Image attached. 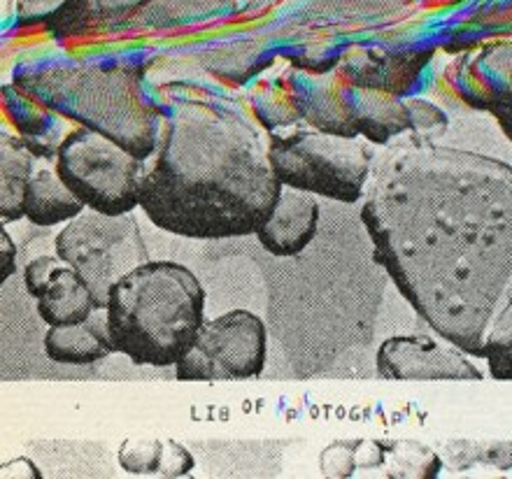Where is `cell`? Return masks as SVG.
<instances>
[{
  "label": "cell",
  "mask_w": 512,
  "mask_h": 479,
  "mask_svg": "<svg viewBox=\"0 0 512 479\" xmlns=\"http://www.w3.org/2000/svg\"><path fill=\"white\" fill-rule=\"evenodd\" d=\"M361 219L387 270L443 340L482 359L512 291V166L408 140L375 156Z\"/></svg>",
  "instance_id": "6da1fadb"
},
{
  "label": "cell",
  "mask_w": 512,
  "mask_h": 479,
  "mask_svg": "<svg viewBox=\"0 0 512 479\" xmlns=\"http://www.w3.org/2000/svg\"><path fill=\"white\" fill-rule=\"evenodd\" d=\"M140 207L161 231L196 240L256 235L282 191L268 147L238 107L189 100L163 121Z\"/></svg>",
  "instance_id": "7a4b0ae2"
},
{
  "label": "cell",
  "mask_w": 512,
  "mask_h": 479,
  "mask_svg": "<svg viewBox=\"0 0 512 479\" xmlns=\"http://www.w3.org/2000/svg\"><path fill=\"white\" fill-rule=\"evenodd\" d=\"M203 305L205 291L191 268L142 263L110 289L105 310L112 345L135 366H177L205 321Z\"/></svg>",
  "instance_id": "3957f363"
},
{
  "label": "cell",
  "mask_w": 512,
  "mask_h": 479,
  "mask_svg": "<svg viewBox=\"0 0 512 479\" xmlns=\"http://www.w3.org/2000/svg\"><path fill=\"white\" fill-rule=\"evenodd\" d=\"M14 84L75 124L108 135L140 161L156 152L159 119L142 100L138 77L128 70L63 63L19 75Z\"/></svg>",
  "instance_id": "277c9868"
},
{
  "label": "cell",
  "mask_w": 512,
  "mask_h": 479,
  "mask_svg": "<svg viewBox=\"0 0 512 479\" xmlns=\"http://www.w3.org/2000/svg\"><path fill=\"white\" fill-rule=\"evenodd\" d=\"M373 142L326 131L273 135L268 159L277 180L340 203L364 198L375 163Z\"/></svg>",
  "instance_id": "5b68a950"
},
{
  "label": "cell",
  "mask_w": 512,
  "mask_h": 479,
  "mask_svg": "<svg viewBox=\"0 0 512 479\" xmlns=\"http://www.w3.org/2000/svg\"><path fill=\"white\" fill-rule=\"evenodd\" d=\"M56 173L91 210L124 214L140 207L145 161L87 126L73 128L61 145Z\"/></svg>",
  "instance_id": "8992f818"
},
{
  "label": "cell",
  "mask_w": 512,
  "mask_h": 479,
  "mask_svg": "<svg viewBox=\"0 0 512 479\" xmlns=\"http://www.w3.org/2000/svg\"><path fill=\"white\" fill-rule=\"evenodd\" d=\"M54 252L89 282L98 307H108L112 284L152 261L133 212L105 214L91 207L63 226Z\"/></svg>",
  "instance_id": "52a82bcc"
},
{
  "label": "cell",
  "mask_w": 512,
  "mask_h": 479,
  "mask_svg": "<svg viewBox=\"0 0 512 479\" xmlns=\"http://www.w3.org/2000/svg\"><path fill=\"white\" fill-rule=\"evenodd\" d=\"M268 359V333L261 317L247 310H231L203 321L194 345L175 366L180 382L254 380Z\"/></svg>",
  "instance_id": "ba28073f"
},
{
  "label": "cell",
  "mask_w": 512,
  "mask_h": 479,
  "mask_svg": "<svg viewBox=\"0 0 512 479\" xmlns=\"http://www.w3.org/2000/svg\"><path fill=\"white\" fill-rule=\"evenodd\" d=\"M378 373L384 380H482L464 349L450 340L438 342L429 335H396L378 349Z\"/></svg>",
  "instance_id": "9c48e42d"
},
{
  "label": "cell",
  "mask_w": 512,
  "mask_h": 479,
  "mask_svg": "<svg viewBox=\"0 0 512 479\" xmlns=\"http://www.w3.org/2000/svg\"><path fill=\"white\" fill-rule=\"evenodd\" d=\"M468 105L487 110L512 142V45H494L468 56L452 75Z\"/></svg>",
  "instance_id": "30bf717a"
},
{
  "label": "cell",
  "mask_w": 512,
  "mask_h": 479,
  "mask_svg": "<svg viewBox=\"0 0 512 479\" xmlns=\"http://www.w3.org/2000/svg\"><path fill=\"white\" fill-rule=\"evenodd\" d=\"M340 96L345 100V110L350 114L354 128H357L361 138L371 140L373 145H387L391 138L401 135L408 128L417 124V107L419 103L405 105L396 98V94L380 89L359 87L338 75Z\"/></svg>",
  "instance_id": "8fae6325"
},
{
  "label": "cell",
  "mask_w": 512,
  "mask_h": 479,
  "mask_svg": "<svg viewBox=\"0 0 512 479\" xmlns=\"http://www.w3.org/2000/svg\"><path fill=\"white\" fill-rule=\"evenodd\" d=\"M319 224V203L315 193L284 187L270 217L256 231L261 247L273 256H296L310 245Z\"/></svg>",
  "instance_id": "7c38bea8"
},
{
  "label": "cell",
  "mask_w": 512,
  "mask_h": 479,
  "mask_svg": "<svg viewBox=\"0 0 512 479\" xmlns=\"http://www.w3.org/2000/svg\"><path fill=\"white\" fill-rule=\"evenodd\" d=\"M3 110L19 138L42 159H56L61 145L73 133V128H68L70 119L35 96L26 94L17 84L3 87Z\"/></svg>",
  "instance_id": "4fadbf2b"
},
{
  "label": "cell",
  "mask_w": 512,
  "mask_h": 479,
  "mask_svg": "<svg viewBox=\"0 0 512 479\" xmlns=\"http://www.w3.org/2000/svg\"><path fill=\"white\" fill-rule=\"evenodd\" d=\"M45 352L54 363L63 366H94L108 359L117 349L112 345L108 310L96 307L84 321L68 326H49Z\"/></svg>",
  "instance_id": "5bb4252c"
},
{
  "label": "cell",
  "mask_w": 512,
  "mask_h": 479,
  "mask_svg": "<svg viewBox=\"0 0 512 479\" xmlns=\"http://www.w3.org/2000/svg\"><path fill=\"white\" fill-rule=\"evenodd\" d=\"M38 303V314L47 326H68L84 321L96 310V298L89 282L66 261L56 263V268L33 293Z\"/></svg>",
  "instance_id": "9a60e30c"
},
{
  "label": "cell",
  "mask_w": 512,
  "mask_h": 479,
  "mask_svg": "<svg viewBox=\"0 0 512 479\" xmlns=\"http://www.w3.org/2000/svg\"><path fill=\"white\" fill-rule=\"evenodd\" d=\"M289 98L298 114L317 128V131L361 138L354 128L350 114L345 110V100L340 96L338 77H322L312 80L308 75L291 77Z\"/></svg>",
  "instance_id": "2e32d148"
},
{
  "label": "cell",
  "mask_w": 512,
  "mask_h": 479,
  "mask_svg": "<svg viewBox=\"0 0 512 479\" xmlns=\"http://www.w3.org/2000/svg\"><path fill=\"white\" fill-rule=\"evenodd\" d=\"M117 461L135 477H187L196 466L187 447L163 438H126Z\"/></svg>",
  "instance_id": "e0dca14e"
},
{
  "label": "cell",
  "mask_w": 512,
  "mask_h": 479,
  "mask_svg": "<svg viewBox=\"0 0 512 479\" xmlns=\"http://www.w3.org/2000/svg\"><path fill=\"white\" fill-rule=\"evenodd\" d=\"M87 210V205L75 196L56 170L42 168L33 173L24 196V217L35 226L68 224L77 214Z\"/></svg>",
  "instance_id": "ac0fdd59"
},
{
  "label": "cell",
  "mask_w": 512,
  "mask_h": 479,
  "mask_svg": "<svg viewBox=\"0 0 512 479\" xmlns=\"http://www.w3.org/2000/svg\"><path fill=\"white\" fill-rule=\"evenodd\" d=\"M35 154L19 135L3 128L0 140V214L3 224L24 217V196L33 177Z\"/></svg>",
  "instance_id": "d6986e66"
},
{
  "label": "cell",
  "mask_w": 512,
  "mask_h": 479,
  "mask_svg": "<svg viewBox=\"0 0 512 479\" xmlns=\"http://www.w3.org/2000/svg\"><path fill=\"white\" fill-rule=\"evenodd\" d=\"M426 61L415 59V56H359L357 63H347V66L338 68V75H343L345 80L359 87L368 89H380L396 94L408 87L410 80H415L419 70H422Z\"/></svg>",
  "instance_id": "ffe728a7"
},
{
  "label": "cell",
  "mask_w": 512,
  "mask_h": 479,
  "mask_svg": "<svg viewBox=\"0 0 512 479\" xmlns=\"http://www.w3.org/2000/svg\"><path fill=\"white\" fill-rule=\"evenodd\" d=\"M482 359L489 363V373L496 380H512V291L489 326Z\"/></svg>",
  "instance_id": "44dd1931"
},
{
  "label": "cell",
  "mask_w": 512,
  "mask_h": 479,
  "mask_svg": "<svg viewBox=\"0 0 512 479\" xmlns=\"http://www.w3.org/2000/svg\"><path fill=\"white\" fill-rule=\"evenodd\" d=\"M14 273H17V245L3 224V231H0V282L10 280Z\"/></svg>",
  "instance_id": "7402d4cb"
},
{
  "label": "cell",
  "mask_w": 512,
  "mask_h": 479,
  "mask_svg": "<svg viewBox=\"0 0 512 479\" xmlns=\"http://www.w3.org/2000/svg\"><path fill=\"white\" fill-rule=\"evenodd\" d=\"M0 477L3 479H21V477L40 479L42 473H40V468L35 466L31 459H28V456H17V459L3 463V468H0Z\"/></svg>",
  "instance_id": "603a6c76"
}]
</instances>
